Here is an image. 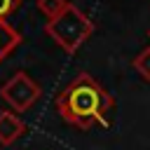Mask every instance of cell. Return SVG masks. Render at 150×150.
Returning a JSON list of instances; mask_svg holds the SVG:
<instances>
[{
  "instance_id": "obj_6",
  "label": "cell",
  "mask_w": 150,
  "mask_h": 150,
  "mask_svg": "<svg viewBox=\"0 0 150 150\" xmlns=\"http://www.w3.org/2000/svg\"><path fill=\"white\" fill-rule=\"evenodd\" d=\"M131 66H134V70H136V73H138L145 82H150V47L141 49V52L134 56Z\"/></svg>"
},
{
  "instance_id": "obj_1",
  "label": "cell",
  "mask_w": 150,
  "mask_h": 150,
  "mask_svg": "<svg viewBox=\"0 0 150 150\" xmlns=\"http://www.w3.org/2000/svg\"><path fill=\"white\" fill-rule=\"evenodd\" d=\"M54 105L68 124L87 131L96 124H105V115L112 108V96L82 70L59 91Z\"/></svg>"
},
{
  "instance_id": "obj_3",
  "label": "cell",
  "mask_w": 150,
  "mask_h": 150,
  "mask_svg": "<svg viewBox=\"0 0 150 150\" xmlns=\"http://www.w3.org/2000/svg\"><path fill=\"white\" fill-rule=\"evenodd\" d=\"M0 96H2V101L9 103V108L14 112H26L28 108H33L38 103V98L42 96V89L28 73L19 70L0 87Z\"/></svg>"
},
{
  "instance_id": "obj_2",
  "label": "cell",
  "mask_w": 150,
  "mask_h": 150,
  "mask_svg": "<svg viewBox=\"0 0 150 150\" xmlns=\"http://www.w3.org/2000/svg\"><path fill=\"white\" fill-rule=\"evenodd\" d=\"M96 30L94 21L73 2H68L63 7L61 14H56L54 19H49L45 23V33L66 52V54H75Z\"/></svg>"
},
{
  "instance_id": "obj_4",
  "label": "cell",
  "mask_w": 150,
  "mask_h": 150,
  "mask_svg": "<svg viewBox=\"0 0 150 150\" xmlns=\"http://www.w3.org/2000/svg\"><path fill=\"white\" fill-rule=\"evenodd\" d=\"M23 131H26V124L21 122L19 115H14L9 110L0 112V145H12Z\"/></svg>"
},
{
  "instance_id": "obj_5",
  "label": "cell",
  "mask_w": 150,
  "mask_h": 150,
  "mask_svg": "<svg viewBox=\"0 0 150 150\" xmlns=\"http://www.w3.org/2000/svg\"><path fill=\"white\" fill-rule=\"evenodd\" d=\"M21 45V33L14 30L5 19H0V63Z\"/></svg>"
},
{
  "instance_id": "obj_9",
  "label": "cell",
  "mask_w": 150,
  "mask_h": 150,
  "mask_svg": "<svg viewBox=\"0 0 150 150\" xmlns=\"http://www.w3.org/2000/svg\"><path fill=\"white\" fill-rule=\"evenodd\" d=\"M148 38H150V30H148Z\"/></svg>"
},
{
  "instance_id": "obj_8",
  "label": "cell",
  "mask_w": 150,
  "mask_h": 150,
  "mask_svg": "<svg viewBox=\"0 0 150 150\" xmlns=\"http://www.w3.org/2000/svg\"><path fill=\"white\" fill-rule=\"evenodd\" d=\"M19 7H21V0H0V19L14 14Z\"/></svg>"
},
{
  "instance_id": "obj_7",
  "label": "cell",
  "mask_w": 150,
  "mask_h": 150,
  "mask_svg": "<svg viewBox=\"0 0 150 150\" xmlns=\"http://www.w3.org/2000/svg\"><path fill=\"white\" fill-rule=\"evenodd\" d=\"M66 5H68V0H38V9L47 16V21L54 19L56 14H61Z\"/></svg>"
}]
</instances>
